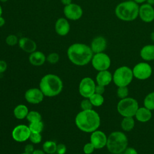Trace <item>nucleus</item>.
<instances>
[{
  "label": "nucleus",
  "instance_id": "obj_1",
  "mask_svg": "<svg viewBox=\"0 0 154 154\" xmlns=\"http://www.w3.org/2000/svg\"><path fill=\"white\" fill-rule=\"evenodd\" d=\"M93 54L90 46L81 43L71 45L67 51L69 60L73 64L78 66L88 64L92 59Z\"/></svg>",
  "mask_w": 154,
  "mask_h": 154
},
{
  "label": "nucleus",
  "instance_id": "obj_2",
  "mask_svg": "<svg viewBox=\"0 0 154 154\" xmlns=\"http://www.w3.org/2000/svg\"><path fill=\"white\" fill-rule=\"evenodd\" d=\"M77 128L84 132L91 133L97 130L100 125V117L94 110H82L75 119Z\"/></svg>",
  "mask_w": 154,
  "mask_h": 154
},
{
  "label": "nucleus",
  "instance_id": "obj_3",
  "mask_svg": "<svg viewBox=\"0 0 154 154\" xmlns=\"http://www.w3.org/2000/svg\"><path fill=\"white\" fill-rule=\"evenodd\" d=\"M63 83L61 79L54 74H47L43 76L39 84V88L45 96L54 97L61 92Z\"/></svg>",
  "mask_w": 154,
  "mask_h": 154
},
{
  "label": "nucleus",
  "instance_id": "obj_4",
  "mask_svg": "<svg viewBox=\"0 0 154 154\" xmlns=\"http://www.w3.org/2000/svg\"><path fill=\"white\" fill-rule=\"evenodd\" d=\"M139 5L134 1H126L119 3L115 8L116 16L121 20L133 21L139 13Z\"/></svg>",
  "mask_w": 154,
  "mask_h": 154
},
{
  "label": "nucleus",
  "instance_id": "obj_5",
  "mask_svg": "<svg viewBox=\"0 0 154 154\" xmlns=\"http://www.w3.org/2000/svg\"><path fill=\"white\" fill-rule=\"evenodd\" d=\"M128 139L126 135L119 131L111 132L108 137L106 148L112 154L123 153L128 147Z\"/></svg>",
  "mask_w": 154,
  "mask_h": 154
},
{
  "label": "nucleus",
  "instance_id": "obj_6",
  "mask_svg": "<svg viewBox=\"0 0 154 154\" xmlns=\"http://www.w3.org/2000/svg\"><path fill=\"white\" fill-rule=\"evenodd\" d=\"M134 78L132 69L126 66L118 67L112 74V81L117 87L128 86Z\"/></svg>",
  "mask_w": 154,
  "mask_h": 154
},
{
  "label": "nucleus",
  "instance_id": "obj_7",
  "mask_svg": "<svg viewBox=\"0 0 154 154\" xmlns=\"http://www.w3.org/2000/svg\"><path fill=\"white\" fill-rule=\"evenodd\" d=\"M138 108L139 105L137 100L129 97L120 99L117 105L118 112L123 117H134Z\"/></svg>",
  "mask_w": 154,
  "mask_h": 154
},
{
  "label": "nucleus",
  "instance_id": "obj_8",
  "mask_svg": "<svg viewBox=\"0 0 154 154\" xmlns=\"http://www.w3.org/2000/svg\"><path fill=\"white\" fill-rule=\"evenodd\" d=\"M91 62L93 67L98 72L108 70L111 64L110 57L104 52L93 54Z\"/></svg>",
  "mask_w": 154,
  "mask_h": 154
},
{
  "label": "nucleus",
  "instance_id": "obj_9",
  "mask_svg": "<svg viewBox=\"0 0 154 154\" xmlns=\"http://www.w3.org/2000/svg\"><path fill=\"white\" fill-rule=\"evenodd\" d=\"M134 77L139 80H146L152 74L151 66L146 62H140L135 65L132 69Z\"/></svg>",
  "mask_w": 154,
  "mask_h": 154
},
{
  "label": "nucleus",
  "instance_id": "obj_10",
  "mask_svg": "<svg viewBox=\"0 0 154 154\" xmlns=\"http://www.w3.org/2000/svg\"><path fill=\"white\" fill-rule=\"evenodd\" d=\"M96 84L90 77H85L81 79L79 85V94L84 98H89L95 93Z\"/></svg>",
  "mask_w": 154,
  "mask_h": 154
},
{
  "label": "nucleus",
  "instance_id": "obj_11",
  "mask_svg": "<svg viewBox=\"0 0 154 154\" xmlns=\"http://www.w3.org/2000/svg\"><path fill=\"white\" fill-rule=\"evenodd\" d=\"M31 131L29 127L25 125H19L14 128L11 135L13 140L17 142L22 143L29 139Z\"/></svg>",
  "mask_w": 154,
  "mask_h": 154
},
{
  "label": "nucleus",
  "instance_id": "obj_12",
  "mask_svg": "<svg viewBox=\"0 0 154 154\" xmlns=\"http://www.w3.org/2000/svg\"><path fill=\"white\" fill-rule=\"evenodd\" d=\"M63 13L66 19L71 20H77L82 17L83 11L79 5L71 3L64 6Z\"/></svg>",
  "mask_w": 154,
  "mask_h": 154
},
{
  "label": "nucleus",
  "instance_id": "obj_13",
  "mask_svg": "<svg viewBox=\"0 0 154 154\" xmlns=\"http://www.w3.org/2000/svg\"><path fill=\"white\" fill-rule=\"evenodd\" d=\"M108 137L102 131L96 130L91 133L90 142L94 146L95 149H100L106 146Z\"/></svg>",
  "mask_w": 154,
  "mask_h": 154
},
{
  "label": "nucleus",
  "instance_id": "obj_14",
  "mask_svg": "<svg viewBox=\"0 0 154 154\" xmlns=\"http://www.w3.org/2000/svg\"><path fill=\"white\" fill-rule=\"evenodd\" d=\"M24 96L28 103L38 104L43 101L45 96L40 88H31L26 91Z\"/></svg>",
  "mask_w": 154,
  "mask_h": 154
},
{
  "label": "nucleus",
  "instance_id": "obj_15",
  "mask_svg": "<svg viewBox=\"0 0 154 154\" xmlns=\"http://www.w3.org/2000/svg\"><path fill=\"white\" fill-rule=\"evenodd\" d=\"M141 20L144 22L149 23L154 20V8L153 5L147 4H143L139 8V13Z\"/></svg>",
  "mask_w": 154,
  "mask_h": 154
},
{
  "label": "nucleus",
  "instance_id": "obj_16",
  "mask_svg": "<svg viewBox=\"0 0 154 154\" xmlns=\"http://www.w3.org/2000/svg\"><path fill=\"white\" fill-rule=\"evenodd\" d=\"M107 46V42L103 36H97L94 37L90 45V48L94 54L103 52Z\"/></svg>",
  "mask_w": 154,
  "mask_h": 154
},
{
  "label": "nucleus",
  "instance_id": "obj_17",
  "mask_svg": "<svg viewBox=\"0 0 154 154\" xmlns=\"http://www.w3.org/2000/svg\"><path fill=\"white\" fill-rule=\"evenodd\" d=\"M70 24L66 18L60 17L57 19L55 25V30L60 36L66 35L70 31Z\"/></svg>",
  "mask_w": 154,
  "mask_h": 154
},
{
  "label": "nucleus",
  "instance_id": "obj_18",
  "mask_svg": "<svg viewBox=\"0 0 154 154\" xmlns=\"http://www.w3.org/2000/svg\"><path fill=\"white\" fill-rule=\"evenodd\" d=\"M19 46L21 49L27 53H32L36 51L37 45L35 42L28 37H21L19 40Z\"/></svg>",
  "mask_w": 154,
  "mask_h": 154
},
{
  "label": "nucleus",
  "instance_id": "obj_19",
  "mask_svg": "<svg viewBox=\"0 0 154 154\" xmlns=\"http://www.w3.org/2000/svg\"><path fill=\"white\" fill-rule=\"evenodd\" d=\"M97 84L107 86L112 81V74L108 70L98 72L96 76Z\"/></svg>",
  "mask_w": 154,
  "mask_h": 154
},
{
  "label": "nucleus",
  "instance_id": "obj_20",
  "mask_svg": "<svg viewBox=\"0 0 154 154\" xmlns=\"http://www.w3.org/2000/svg\"><path fill=\"white\" fill-rule=\"evenodd\" d=\"M152 116V111L145 106H141L138 108L134 117L138 122L146 123L151 119Z\"/></svg>",
  "mask_w": 154,
  "mask_h": 154
},
{
  "label": "nucleus",
  "instance_id": "obj_21",
  "mask_svg": "<svg viewBox=\"0 0 154 154\" xmlns=\"http://www.w3.org/2000/svg\"><path fill=\"white\" fill-rule=\"evenodd\" d=\"M46 60V57L45 55L41 51H35L31 53L29 56V63L34 66H40L43 65Z\"/></svg>",
  "mask_w": 154,
  "mask_h": 154
},
{
  "label": "nucleus",
  "instance_id": "obj_22",
  "mask_svg": "<svg viewBox=\"0 0 154 154\" xmlns=\"http://www.w3.org/2000/svg\"><path fill=\"white\" fill-rule=\"evenodd\" d=\"M141 58L146 61L154 60V45H147L140 50Z\"/></svg>",
  "mask_w": 154,
  "mask_h": 154
},
{
  "label": "nucleus",
  "instance_id": "obj_23",
  "mask_svg": "<svg viewBox=\"0 0 154 154\" xmlns=\"http://www.w3.org/2000/svg\"><path fill=\"white\" fill-rule=\"evenodd\" d=\"M28 112V108L26 105L19 104L14 108L13 110V114L16 119L22 120L26 117Z\"/></svg>",
  "mask_w": 154,
  "mask_h": 154
},
{
  "label": "nucleus",
  "instance_id": "obj_24",
  "mask_svg": "<svg viewBox=\"0 0 154 154\" xmlns=\"http://www.w3.org/2000/svg\"><path fill=\"white\" fill-rule=\"evenodd\" d=\"M120 126L125 132L132 131L135 126V120L134 117H125L121 121Z\"/></svg>",
  "mask_w": 154,
  "mask_h": 154
},
{
  "label": "nucleus",
  "instance_id": "obj_25",
  "mask_svg": "<svg viewBox=\"0 0 154 154\" xmlns=\"http://www.w3.org/2000/svg\"><path fill=\"white\" fill-rule=\"evenodd\" d=\"M57 143L54 141H46L42 146L43 151L47 154L55 153L57 150Z\"/></svg>",
  "mask_w": 154,
  "mask_h": 154
},
{
  "label": "nucleus",
  "instance_id": "obj_26",
  "mask_svg": "<svg viewBox=\"0 0 154 154\" xmlns=\"http://www.w3.org/2000/svg\"><path fill=\"white\" fill-rule=\"evenodd\" d=\"M143 104L144 106L150 111L154 110V91L150 92L146 96L144 99Z\"/></svg>",
  "mask_w": 154,
  "mask_h": 154
},
{
  "label": "nucleus",
  "instance_id": "obj_27",
  "mask_svg": "<svg viewBox=\"0 0 154 154\" xmlns=\"http://www.w3.org/2000/svg\"><path fill=\"white\" fill-rule=\"evenodd\" d=\"M93 106H100L103 105L104 102V97L102 94L94 93L88 98Z\"/></svg>",
  "mask_w": 154,
  "mask_h": 154
},
{
  "label": "nucleus",
  "instance_id": "obj_28",
  "mask_svg": "<svg viewBox=\"0 0 154 154\" xmlns=\"http://www.w3.org/2000/svg\"><path fill=\"white\" fill-rule=\"evenodd\" d=\"M28 127L31 132L41 133L43 129L44 125H43V123L41 120L39 122L29 123Z\"/></svg>",
  "mask_w": 154,
  "mask_h": 154
},
{
  "label": "nucleus",
  "instance_id": "obj_29",
  "mask_svg": "<svg viewBox=\"0 0 154 154\" xmlns=\"http://www.w3.org/2000/svg\"><path fill=\"white\" fill-rule=\"evenodd\" d=\"M26 119L29 123L39 122L42 120V116L38 111H31L28 112Z\"/></svg>",
  "mask_w": 154,
  "mask_h": 154
},
{
  "label": "nucleus",
  "instance_id": "obj_30",
  "mask_svg": "<svg viewBox=\"0 0 154 154\" xmlns=\"http://www.w3.org/2000/svg\"><path fill=\"white\" fill-rule=\"evenodd\" d=\"M128 94H129V89L128 86L118 87L117 90V95L120 99L127 97Z\"/></svg>",
  "mask_w": 154,
  "mask_h": 154
},
{
  "label": "nucleus",
  "instance_id": "obj_31",
  "mask_svg": "<svg viewBox=\"0 0 154 154\" xmlns=\"http://www.w3.org/2000/svg\"><path fill=\"white\" fill-rule=\"evenodd\" d=\"M80 106L82 110H89L92 109L93 106L88 98H85L81 100Z\"/></svg>",
  "mask_w": 154,
  "mask_h": 154
},
{
  "label": "nucleus",
  "instance_id": "obj_32",
  "mask_svg": "<svg viewBox=\"0 0 154 154\" xmlns=\"http://www.w3.org/2000/svg\"><path fill=\"white\" fill-rule=\"evenodd\" d=\"M42 139L41 133H34L31 132L29 138V140L33 144H38L41 142Z\"/></svg>",
  "mask_w": 154,
  "mask_h": 154
},
{
  "label": "nucleus",
  "instance_id": "obj_33",
  "mask_svg": "<svg viewBox=\"0 0 154 154\" xmlns=\"http://www.w3.org/2000/svg\"><path fill=\"white\" fill-rule=\"evenodd\" d=\"M5 42L9 46H14L19 42V40L16 35L10 34L6 37Z\"/></svg>",
  "mask_w": 154,
  "mask_h": 154
},
{
  "label": "nucleus",
  "instance_id": "obj_34",
  "mask_svg": "<svg viewBox=\"0 0 154 154\" xmlns=\"http://www.w3.org/2000/svg\"><path fill=\"white\" fill-rule=\"evenodd\" d=\"M60 59V56L56 52H52L49 54L47 57H46V60L48 62H49L51 64H55L57 63Z\"/></svg>",
  "mask_w": 154,
  "mask_h": 154
},
{
  "label": "nucleus",
  "instance_id": "obj_35",
  "mask_svg": "<svg viewBox=\"0 0 154 154\" xmlns=\"http://www.w3.org/2000/svg\"><path fill=\"white\" fill-rule=\"evenodd\" d=\"M94 150V146L90 142L86 143L83 147V152L85 154H91Z\"/></svg>",
  "mask_w": 154,
  "mask_h": 154
},
{
  "label": "nucleus",
  "instance_id": "obj_36",
  "mask_svg": "<svg viewBox=\"0 0 154 154\" xmlns=\"http://www.w3.org/2000/svg\"><path fill=\"white\" fill-rule=\"evenodd\" d=\"M67 149L65 144L63 143H60L57 144L56 153L57 154H65L66 152Z\"/></svg>",
  "mask_w": 154,
  "mask_h": 154
},
{
  "label": "nucleus",
  "instance_id": "obj_37",
  "mask_svg": "<svg viewBox=\"0 0 154 154\" xmlns=\"http://www.w3.org/2000/svg\"><path fill=\"white\" fill-rule=\"evenodd\" d=\"M34 150V146L32 144H28L25 146L24 148V152L28 154H32Z\"/></svg>",
  "mask_w": 154,
  "mask_h": 154
},
{
  "label": "nucleus",
  "instance_id": "obj_38",
  "mask_svg": "<svg viewBox=\"0 0 154 154\" xmlns=\"http://www.w3.org/2000/svg\"><path fill=\"white\" fill-rule=\"evenodd\" d=\"M105 87L97 84L95 87V93L99 94H103L105 92Z\"/></svg>",
  "mask_w": 154,
  "mask_h": 154
},
{
  "label": "nucleus",
  "instance_id": "obj_39",
  "mask_svg": "<svg viewBox=\"0 0 154 154\" xmlns=\"http://www.w3.org/2000/svg\"><path fill=\"white\" fill-rule=\"evenodd\" d=\"M123 154H138V152L135 149L132 147H128L123 152Z\"/></svg>",
  "mask_w": 154,
  "mask_h": 154
},
{
  "label": "nucleus",
  "instance_id": "obj_40",
  "mask_svg": "<svg viewBox=\"0 0 154 154\" xmlns=\"http://www.w3.org/2000/svg\"><path fill=\"white\" fill-rule=\"evenodd\" d=\"M7 69V63L4 60H0V73H4Z\"/></svg>",
  "mask_w": 154,
  "mask_h": 154
},
{
  "label": "nucleus",
  "instance_id": "obj_41",
  "mask_svg": "<svg viewBox=\"0 0 154 154\" xmlns=\"http://www.w3.org/2000/svg\"><path fill=\"white\" fill-rule=\"evenodd\" d=\"M46 153L43 151V150H40V149H36L34 150V152H32V154H45Z\"/></svg>",
  "mask_w": 154,
  "mask_h": 154
},
{
  "label": "nucleus",
  "instance_id": "obj_42",
  "mask_svg": "<svg viewBox=\"0 0 154 154\" xmlns=\"http://www.w3.org/2000/svg\"><path fill=\"white\" fill-rule=\"evenodd\" d=\"M61 2L63 5H67L72 3V0H61Z\"/></svg>",
  "mask_w": 154,
  "mask_h": 154
},
{
  "label": "nucleus",
  "instance_id": "obj_43",
  "mask_svg": "<svg viewBox=\"0 0 154 154\" xmlns=\"http://www.w3.org/2000/svg\"><path fill=\"white\" fill-rule=\"evenodd\" d=\"M5 23V19H4V17H2V16L0 17V27L4 25Z\"/></svg>",
  "mask_w": 154,
  "mask_h": 154
},
{
  "label": "nucleus",
  "instance_id": "obj_44",
  "mask_svg": "<svg viewBox=\"0 0 154 154\" xmlns=\"http://www.w3.org/2000/svg\"><path fill=\"white\" fill-rule=\"evenodd\" d=\"M134 1H135L136 3L138 4H142L145 1H147V0H134Z\"/></svg>",
  "mask_w": 154,
  "mask_h": 154
},
{
  "label": "nucleus",
  "instance_id": "obj_45",
  "mask_svg": "<svg viewBox=\"0 0 154 154\" xmlns=\"http://www.w3.org/2000/svg\"><path fill=\"white\" fill-rule=\"evenodd\" d=\"M147 2L149 4L151 5H154V0H147Z\"/></svg>",
  "mask_w": 154,
  "mask_h": 154
},
{
  "label": "nucleus",
  "instance_id": "obj_46",
  "mask_svg": "<svg viewBox=\"0 0 154 154\" xmlns=\"http://www.w3.org/2000/svg\"><path fill=\"white\" fill-rule=\"evenodd\" d=\"M150 38H151V40L153 42H154V31L151 32V34H150Z\"/></svg>",
  "mask_w": 154,
  "mask_h": 154
},
{
  "label": "nucleus",
  "instance_id": "obj_47",
  "mask_svg": "<svg viewBox=\"0 0 154 154\" xmlns=\"http://www.w3.org/2000/svg\"><path fill=\"white\" fill-rule=\"evenodd\" d=\"M2 7L0 5V17L2 16Z\"/></svg>",
  "mask_w": 154,
  "mask_h": 154
},
{
  "label": "nucleus",
  "instance_id": "obj_48",
  "mask_svg": "<svg viewBox=\"0 0 154 154\" xmlns=\"http://www.w3.org/2000/svg\"><path fill=\"white\" fill-rule=\"evenodd\" d=\"M8 0H0V1L1 2H7Z\"/></svg>",
  "mask_w": 154,
  "mask_h": 154
},
{
  "label": "nucleus",
  "instance_id": "obj_49",
  "mask_svg": "<svg viewBox=\"0 0 154 154\" xmlns=\"http://www.w3.org/2000/svg\"><path fill=\"white\" fill-rule=\"evenodd\" d=\"M20 154H28V153H25V152H23V153H20Z\"/></svg>",
  "mask_w": 154,
  "mask_h": 154
},
{
  "label": "nucleus",
  "instance_id": "obj_50",
  "mask_svg": "<svg viewBox=\"0 0 154 154\" xmlns=\"http://www.w3.org/2000/svg\"><path fill=\"white\" fill-rule=\"evenodd\" d=\"M120 154H123V153H120Z\"/></svg>",
  "mask_w": 154,
  "mask_h": 154
},
{
  "label": "nucleus",
  "instance_id": "obj_51",
  "mask_svg": "<svg viewBox=\"0 0 154 154\" xmlns=\"http://www.w3.org/2000/svg\"><path fill=\"white\" fill-rule=\"evenodd\" d=\"M52 154H55V153H52Z\"/></svg>",
  "mask_w": 154,
  "mask_h": 154
}]
</instances>
